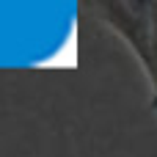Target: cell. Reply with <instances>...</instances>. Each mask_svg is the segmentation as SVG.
Returning <instances> with one entry per match:
<instances>
[{
    "instance_id": "1",
    "label": "cell",
    "mask_w": 157,
    "mask_h": 157,
    "mask_svg": "<svg viewBox=\"0 0 157 157\" xmlns=\"http://www.w3.org/2000/svg\"><path fill=\"white\" fill-rule=\"evenodd\" d=\"M86 3L110 30H116L130 44L141 69L146 72L152 66L157 3L155 0H86Z\"/></svg>"
},
{
    "instance_id": "2",
    "label": "cell",
    "mask_w": 157,
    "mask_h": 157,
    "mask_svg": "<svg viewBox=\"0 0 157 157\" xmlns=\"http://www.w3.org/2000/svg\"><path fill=\"white\" fill-rule=\"evenodd\" d=\"M144 75L149 80V88H152V110L157 116V22H155V41H152V66Z\"/></svg>"
},
{
    "instance_id": "3",
    "label": "cell",
    "mask_w": 157,
    "mask_h": 157,
    "mask_svg": "<svg viewBox=\"0 0 157 157\" xmlns=\"http://www.w3.org/2000/svg\"><path fill=\"white\" fill-rule=\"evenodd\" d=\"M155 3H157V0H155Z\"/></svg>"
}]
</instances>
